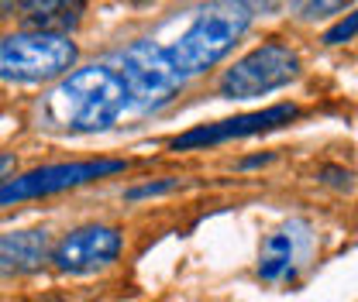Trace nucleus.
Segmentation results:
<instances>
[{
  "mask_svg": "<svg viewBox=\"0 0 358 302\" xmlns=\"http://www.w3.org/2000/svg\"><path fill=\"white\" fill-rule=\"evenodd\" d=\"M131 110V93L114 66H87L62 76L45 96V121L69 134L114 128Z\"/></svg>",
  "mask_w": 358,
  "mask_h": 302,
  "instance_id": "f257e3e1",
  "label": "nucleus"
},
{
  "mask_svg": "<svg viewBox=\"0 0 358 302\" xmlns=\"http://www.w3.org/2000/svg\"><path fill=\"white\" fill-rule=\"evenodd\" d=\"M252 24V7L245 0H214L207 3L196 21L179 35V42L169 48V59L182 80L200 76L214 69L224 55L238 45V38Z\"/></svg>",
  "mask_w": 358,
  "mask_h": 302,
  "instance_id": "f03ea898",
  "label": "nucleus"
},
{
  "mask_svg": "<svg viewBox=\"0 0 358 302\" xmlns=\"http://www.w3.org/2000/svg\"><path fill=\"white\" fill-rule=\"evenodd\" d=\"M76 42L69 35L14 31L0 35V80L3 83H52L76 66Z\"/></svg>",
  "mask_w": 358,
  "mask_h": 302,
  "instance_id": "7ed1b4c3",
  "label": "nucleus"
},
{
  "mask_svg": "<svg viewBox=\"0 0 358 302\" xmlns=\"http://www.w3.org/2000/svg\"><path fill=\"white\" fill-rule=\"evenodd\" d=\"M117 73L131 93V110H141V114L166 107L186 83L169 59V48L145 42V38L131 42L117 55Z\"/></svg>",
  "mask_w": 358,
  "mask_h": 302,
  "instance_id": "20e7f679",
  "label": "nucleus"
},
{
  "mask_svg": "<svg viewBox=\"0 0 358 302\" xmlns=\"http://www.w3.org/2000/svg\"><path fill=\"white\" fill-rule=\"evenodd\" d=\"M300 76V55L286 42H262L241 55L231 69H224L217 93L224 100H255L272 89L289 86Z\"/></svg>",
  "mask_w": 358,
  "mask_h": 302,
  "instance_id": "39448f33",
  "label": "nucleus"
},
{
  "mask_svg": "<svg viewBox=\"0 0 358 302\" xmlns=\"http://www.w3.org/2000/svg\"><path fill=\"white\" fill-rule=\"evenodd\" d=\"M124 169H128L124 158H90V162L42 165V169L10 175L7 182H0V206H14V203H28V199L66 192V189H80V186H90V182L107 179V175H117Z\"/></svg>",
  "mask_w": 358,
  "mask_h": 302,
  "instance_id": "423d86ee",
  "label": "nucleus"
},
{
  "mask_svg": "<svg viewBox=\"0 0 358 302\" xmlns=\"http://www.w3.org/2000/svg\"><path fill=\"white\" fill-rule=\"evenodd\" d=\"M121 248H124V241H121L117 227L87 223V227L69 230L52 248V264L59 271H66V275H93V271L110 268L117 261V255H121Z\"/></svg>",
  "mask_w": 358,
  "mask_h": 302,
  "instance_id": "0eeeda50",
  "label": "nucleus"
},
{
  "mask_svg": "<svg viewBox=\"0 0 358 302\" xmlns=\"http://www.w3.org/2000/svg\"><path fill=\"white\" fill-rule=\"evenodd\" d=\"M300 117V107L296 103H275L266 110H255V114H241V117H227L217 124H200V128L182 130L179 137L169 141L173 151H196V148H210V144H224V141H234V137H252V134H262V130H275L289 121Z\"/></svg>",
  "mask_w": 358,
  "mask_h": 302,
  "instance_id": "6e6552de",
  "label": "nucleus"
},
{
  "mask_svg": "<svg viewBox=\"0 0 358 302\" xmlns=\"http://www.w3.org/2000/svg\"><path fill=\"white\" fill-rule=\"evenodd\" d=\"M52 237L48 230H10L0 234V278H21L38 271L45 261H52Z\"/></svg>",
  "mask_w": 358,
  "mask_h": 302,
  "instance_id": "1a4fd4ad",
  "label": "nucleus"
},
{
  "mask_svg": "<svg viewBox=\"0 0 358 302\" xmlns=\"http://www.w3.org/2000/svg\"><path fill=\"white\" fill-rule=\"evenodd\" d=\"M307 244H310V237H307L303 223H286V227L272 230L262 241V251H259V275L266 282L293 278V271H296L300 255H303Z\"/></svg>",
  "mask_w": 358,
  "mask_h": 302,
  "instance_id": "9d476101",
  "label": "nucleus"
},
{
  "mask_svg": "<svg viewBox=\"0 0 358 302\" xmlns=\"http://www.w3.org/2000/svg\"><path fill=\"white\" fill-rule=\"evenodd\" d=\"M87 0H24L17 7V21L24 31H45V35H69L83 21Z\"/></svg>",
  "mask_w": 358,
  "mask_h": 302,
  "instance_id": "9b49d317",
  "label": "nucleus"
},
{
  "mask_svg": "<svg viewBox=\"0 0 358 302\" xmlns=\"http://www.w3.org/2000/svg\"><path fill=\"white\" fill-rule=\"evenodd\" d=\"M352 0H293V10L303 17V21H320V17H331L338 10H345Z\"/></svg>",
  "mask_w": 358,
  "mask_h": 302,
  "instance_id": "f8f14e48",
  "label": "nucleus"
},
{
  "mask_svg": "<svg viewBox=\"0 0 358 302\" xmlns=\"http://www.w3.org/2000/svg\"><path fill=\"white\" fill-rule=\"evenodd\" d=\"M355 35H358V10H352L348 17H341L334 28L324 31V45H345V42H352Z\"/></svg>",
  "mask_w": 358,
  "mask_h": 302,
  "instance_id": "ddd939ff",
  "label": "nucleus"
},
{
  "mask_svg": "<svg viewBox=\"0 0 358 302\" xmlns=\"http://www.w3.org/2000/svg\"><path fill=\"white\" fill-rule=\"evenodd\" d=\"M179 179H162V182H148V186H134L128 189L124 196L128 199H148V196H162V192H169V189H176Z\"/></svg>",
  "mask_w": 358,
  "mask_h": 302,
  "instance_id": "4468645a",
  "label": "nucleus"
},
{
  "mask_svg": "<svg viewBox=\"0 0 358 302\" xmlns=\"http://www.w3.org/2000/svg\"><path fill=\"white\" fill-rule=\"evenodd\" d=\"M14 165H17V158L10 151H0V182H7V175L14 172Z\"/></svg>",
  "mask_w": 358,
  "mask_h": 302,
  "instance_id": "2eb2a0df",
  "label": "nucleus"
},
{
  "mask_svg": "<svg viewBox=\"0 0 358 302\" xmlns=\"http://www.w3.org/2000/svg\"><path fill=\"white\" fill-rule=\"evenodd\" d=\"M320 175H324L327 182H334V186H345V182L352 179V175H348V172H341V169H324Z\"/></svg>",
  "mask_w": 358,
  "mask_h": 302,
  "instance_id": "dca6fc26",
  "label": "nucleus"
},
{
  "mask_svg": "<svg viewBox=\"0 0 358 302\" xmlns=\"http://www.w3.org/2000/svg\"><path fill=\"white\" fill-rule=\"evenodd\" d=\"M28 302H66L62 296H42V299H28Z\"/></svg>",
  "mask_w": 358,
  "mask_h": 302,
  "instance_id": "f3484780",
  "label": "nucleus"
},
{
  "mask_svg": "<svg viewBox=\"0 0 358 302\" xmlns=\"http://www.w3.org/2000/svg\"><path fill=\"white\" fill-rule=\"evenodd\" d=\"M131 3H152V0H131Z\"/></svg>",
  "mask_w": 358,
  "mask_h": 302,
  "instance_id": "a211bd4d",
  "label": "nucleus"
}]
</instances>
